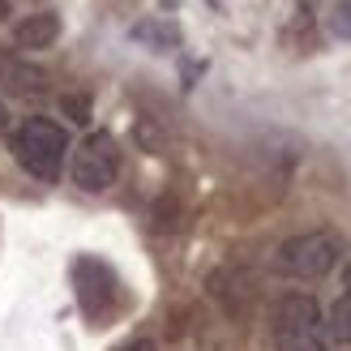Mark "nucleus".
<instances>
[{
    "instance_id": "f257e3e1",
    "label": "nucleus",
    "mask_w": 351,
    "mask_h": 351,
    "mask_svg": "<svg viewBox=\"0 0 351 351\" xmlns=\"http://www.w3.org/2000/svg\"><path fill=\"white\" fill-rule=\"evenodd\" d=\"M64 154H69V133L60 125H51L43 116H30L17 125L13 133V159L22 163L34 180H56L60 167H64Z\"/></svg>"
},
{
    "instance_id": "9b49d317",
    "label": "nucleus",
    "mask_w": 351,
    "mask_h": 351,
    "mask_svg": "<svg viewBox=\"0 0 351 351\" xmlns=\"http://www.w3.org/2000/svg\"><path fill=\"white\" fill-rule=\"evenodd\" d=\"M330 30H335L339 39H351V0H339V9L330 13Z\"/></svg>"
},
{
    "instance_id": "4468645a",
    "label": "nucleus",
    "mask_w": 351,
    "mask_h": 351,
    "mask_svg": "<svg viewBox=\"0 0 351 351\" xmlns=\"http://www.w3.org/2000/svg\"><path fill=\"white\" fill-rule=\"evenodd\" d=\"M0 133H5V108H0Z\"/></svg>"
},
{
    "instance_id": "0eeeda50",
    "label": "nucleus",
    "mask_w": 351,
    "mask_h": 351,
    "mask_svg": "<svg viewBox=\"0 0 351 351\" xmlns=\"http://www.w3.org/2000/svg\"><path fill=\"white\" fill-rule=\"evenodd\" d=\"M56 34H60V17L56 13H30V17H22V22L13 26V43L34 51V47H51Z\"/></svg>"
},
{
    "instance_id": "423d86ee",
    "label": "nucleus",
    "mask_w": 351,
    "mask_h": 351,
    "mask_svg": "<svg viewBox=\"0 0 351 351\" xmlns=\"http://www.w3.org/2000/svg\"><path fill=\"white\" fill-rule=\"evenodd\" d=\"M47 86H51V77L39 64L13 56V51H0V90L22 95V99H39V95H47Z\"/></svg>"
},
{
    "instance_id": "f03ea898",
    "label": "nucleus",
    "mask_w": 351,
    "mask_h": 351,
    "mask_svg": "<svg viewBox=\"0 0 351 351\" xmlns=\"http://www.w3.org/2000/svg\"><path fill=\"white\" fill-rule=\"evenodd\" d=\"M274 351H326V322L313 295L291 291L274 304Z\"/></svg>"
},
{
    "instance_id": "f8f14e48",
    "label": "nucleus",
    "mask_w": 351,
    "mask_h": 351,
    "mask_svg": "<svg viewBox=\"0 0 351 351\" xmlns=\"http://www.w3.org/2000/svg\"><path fill=\"white\" fill-rule=\"evenodd\" d=\"M120 351H154V343H150V339H137V343H129V347H120Z\"/></svg>"
},
{
    "instance_id": "20e7f679",
    "label": "nucleus",
    "mask_w": 351,
    "mask_h": 351,
    "mask_svg": "<svg viewBox=\"0 0 351 351\" xmlns=\"http://www.w3.org/2000/svg\"><path fill=\"white\" fill-rule=\"evenodd\" d=\"M120 176V150L112 133H90L86 142L73 150V184L82 193H103L112 189Z\"/></svg>"
},
{
    "instance_id": "ddd939ff",
    "label": "nucleus",
    "mask_w": 351,
    "mask_h": 351,
    "mask_svg": "<svg viewBox=\"0 0 351 351\" xmlns=\"http://www.w3.org/2000/svg\"><path fill=\"white\" fill-rule=\"evenodd\" d=\"M5 17H9V0H0V22H5Z\"/></svg>"
},
{
    "instance_id": "1a4fd4ad",
    "label": "nucleus",
    "mask_w": 351,
    "mask_h": 351,
    "mask_svg": "<svg viewBox=\"0 0 351 351\" xmlns=\"http://www.w3.org/2000/svg\"><path fill=\"white\" fill-rule=\"evenodd\" d=\"M330 339H339V343H351V287L343 291V300L330 308Z\"/></svg>"
},
{
    "instance_id": "39448f33",
    "label": "nucleus",
    "mask_w": 351,
    "mask_h": 351,
    "mask_svg": "<svg viewBox=\"0 0 351 351\" xmlns=\"http://www.w3.org/2000/svg\"><path fill=\"white\" fill-rule=\"evenodd\" d=\"M73 278H77L82 313L95 326H103V322L112 317V308H116V278H112V270L103 266V261H95V257H82L77 266H73Z\"/></svg>"
},
{
    "instance_id": "6e6552de",
    "label": "nucleus",
    "mask_w": 351,
    "mask_h": 351,
    "mask_svg": "<svg viewBox=\"0 0 351 351\" xmlns=\"http://www.w3.org/2000/svg\"><path fill=\"white\" fill-rule=\"evenodd\" d=\"M129 39L142 47H154V51H171V47H180V26L167 22V17H146V22H137L129 30Z\"/></svg>"
},
{
    "instance_id": "7ed1b4c3",
    "label": "nucleus",
    "mask_w": 351,
    "mask_h": 351,
    "mask_svg": "<svg viewBox=\"0 0 351 351\" xmlns=\"http://www.w3.org/2000/svg\"><path fill=\"white\" fill-rule=\"evenodd\" d=\"M343 253V244L335 232H304L278 244L274 253V270L287 278H322L335 270V261Z\"/></svg>"
},
{
    "instance_id": "9d476101",
    "label": "nucleus",
    "mask_w": 351,
    "mask_h": 351,
    "mask_svg": "<svg viewBox=\"0 0 351 351\" xmlns=\"http://www.w3.org/2000/svg\"><path fill=\"white\" fill-rule=\"evenodd\" d=\"M60 112L69 120H77V125H86V120H90V99H86V95H64L60 99Z\"/></svg>"
}]
</instances>
